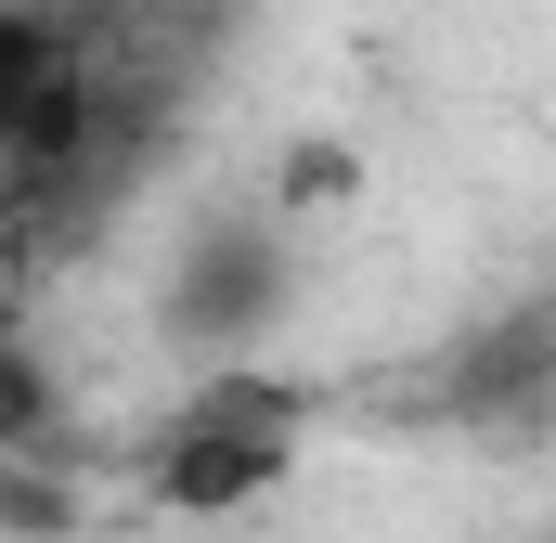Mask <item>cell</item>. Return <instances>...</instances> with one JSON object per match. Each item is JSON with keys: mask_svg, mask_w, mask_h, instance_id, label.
<instances>
[{"mask_svg": "<svg viewBox=\"0 0 556 543\" xmlns=\"http://www.w3.org/2000/svg\"><path fill=\"white\" fill-rule=\"evenodd\" d=\"M285 298H298L285 207H207V220L181 233L168 285H155V324H168V350H194V363H247L285 324Z\"/></svg>", "mask_w": 556, "mask_h": 543, "instance_id": "7a4b0ae2", "label": "cell"}, {"mask_svg": "<svg viewBox=\"0 0 556 543\" xmlns=\"http://www.w3.org/2000/svg\"><path fill=\"white\" fill-rule=\"evenodd\" d=\"M298 440H311V402L285 389V376H207L194 402L155 427V453H142V492L168 505V518H247L273 479H298Z\"/></svg>", "mask_w": 556, "mask_h": 543, "instance_id": "6da1fadb", "label": "cell"}, {"mask_svg": "<svg viewBox=\"0 0 556 543\" xmlns=\"http://www.w3.org/2000/svg\"><path fill=\"white\" fill-rule=\"evenodd\" d=\"M363 194V155L350 142H285V168H273V207L298 220V207H350Z\"/></svg>", "mask_w": 556, "mask_h": 543, "instance_id": "3957f363", "label": "cell"}]
</instances>
